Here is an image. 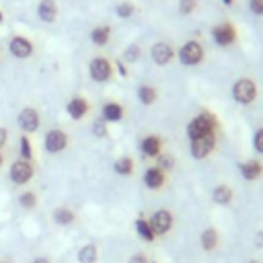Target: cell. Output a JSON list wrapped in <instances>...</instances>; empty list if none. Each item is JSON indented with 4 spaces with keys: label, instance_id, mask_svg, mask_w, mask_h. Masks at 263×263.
Wrapping results in <instances>:
<instances>
[{
    "label": "cell",
    "instance_id": "1",
    "mask_svg": "<svg viewBox=\"0 0 263 263\" xmlns=\"http://www.w3.org/2000/svg\"><path fill=\"white\" fill-rule=\"evenodd\" d=\"M187 138L189 142L195 140V138H201V136H208V134H218V121L216 117L210 113V111H201L197 113L189 123H187Z\"/></svg>",
    "mask_w": 263,
    "mask_h": 263
},
{
    "label": "cell",
    "instance_id": "2",
    "mask_svg": "<svg viewBox=\"0 0 263 263\" xmlns=\"http://www.w3.org/2000/svg\"><path fill=\"white\" fill-rule=\"evenodd\" d=\"M205 58V49H203V43L197 41V39H187L179 49H177V60L181 66H187V68H193V66H199Z\"/></svg>",
    "mask_w": 263,
    "mask_h": 263
},
{
    "label": "cell",
    "instance_id": "3",
    "mask_svg": "<svg viewBox=\"0 0 263 263\" xmlns=\"http://www.w3.org/2000/svg\"><path fill=\"white\" fill-rule=\"evenodd\" d=\"M230 95H232L234 103H238V105H242V107H249V105H253V103L257 101L259 88H257V84H255L253 78L242 76V78H238V80L232 84Z\"/></svg>",
    "mask_w": 263,
    "mask_h": 263
},
{
    "label": "cell",
    "instance_id": "4",
    "mask_svg": "<svg viewBox=\"0 0 263 263\" xmlns=\"http://www.w3.org/2000/svg\"><path fill=\"white\" fill-rule=\"evenodd\" d=\"M210 37L218 47H230V45L236 43L238 33H236V27L230 21H222V23H216L210 29Z\"/></svg>",
    "mask_w": 263,
    "mask_h": 263
},
{
    "label": "cell",
    "instance_id": "5",
    "mask_svg": "<svg viewBox=\"0 0 263 263\" xmlns=\"http://www.w3.org/2000/svg\"><path fill=\"white\" fill-rule=\"evenodd\" d=\"M88 76H90V80H95L99 84L109 82L113 78V60H109L105 55H95L88 62Z\"/></svg>",
    "mask_w": 263,
    "mask_h": 263
},
{
    "label": "cell",
    "instance_id": "6",
    "mask_svg": "<svg viewBox=\"0 0 263 263\" xmlns=\"http://www.w3.org/2000/svg\"><path fill=\"white\" fill-rule=\"evenodd\" d=\"M8 177H10V181H12L16 187H25L27 183L33 181V177H35V166H33L31 160L18 158V160H14V162L10 164Z\"/></svg>",
    "mask_w": 263,
    "mask_h": 263
},
{
    "label": "cell",
    "instance_id": "7",
    "mask_svg": "<svg viewBox=\"0 0 263 263\" xmlns=\"http://www.w3.org/2000/svg\"><path fill=\"white\" fill-rule=\"evenodd\" d=\"M68 146H70V136L60 127H51L43 138V148L47 154H60Z\"/></svg>",
    "mask_w": 263,
    "mask_h": 263
},
{
    "label": "cell",
    "instance_id": "8",
    "mask_svg": "<svg viewBox=\"0 0 263 263\" xmlns=\"http://www.w3.org/2000/svg\"><path fill=\"white\" fill-rule=\"evenodd\" d=\"M148 222H150V226H152V232H154L156 238H158V236H164V234H168V232L173 230L175 216H173L171 210L160 208V210H156V212L148 218Z\"/></svg>",
    "mask_w": 263,
    "mask_h": 263
},
{
    "label": "cell",
    "instance_id": "9",
    "mask_svg": "<svg viewBox=\"0 0 263 263\" xmlns=\"http://www.w3.org/2000/svg\"><path fill=\"white\" fill-rule=\"evenodd\" d=\"M218 144V134H208V136H201V138H195L189 142V150H191V156L195 160H203L208 158L214 148Z\"/></svg>",
    "mask_w": 263,
    "mask_h": 263
},
{
    "label": "cell",
    "instance_id": "10",
    "mask_svg": "<svg viewBox=\"0 0 263 263\" xmlns=\"http://www.w3.org/2000/svg\"><path fill=\"white\" fill-rule=\"evenodd\" d=\"M175 55H177V51H175L173 43H168V41H156L150 47V60L156 66H168L175 60Z\"/></svg>",
    "mask_w": 263,
    "mask_h": 263
},
{
    "label": "cell",
    "instance_id": "11",
    "mask_svg": "<svg viewBox=\"0 0 263 263\" xmlns=\"http://www.w3.org/2000/svg\"><path fill=\"white\" fill-rule=\"evenodd\" d=\"M39 123H41V117H39V111L35 107H23L16 115V125L21 127L23 134H33L39 129Z\"/></svg>",
    "mask_w": 263,
    "mask_h": 263
},
{
    "label": "cell",
    "instance_id": "12",
    "mask_svg": "<svg viewBox=\"0 0 263 263\" xmlns=\"http://www.w3.org/2000/svg\"><path fill=\"white\" fill-rule=\"evenodd\" d=\"M8 51H10L16 60H27V58L33 55L35 45H33V41H31L29 37H25V35H14V37H10V41H8Z\"/></svg>",
    "mask_w": 263,
    "mask_h": 263
},
{
    "label": "cell",
    "instance_id": "13",
    "mask_svg": "<svg viewBox=\"0 0 263 263\" xmlns=\"http://www.w3.org/2000/svg\"><path fill=\"white\" fill-rule=\"evenodd\" d=\"M162 146H164V140L158 136V134H148L140 140V152L144 158H156L162 154Z\"/></svg>",
    "mask_w": 263,
    "mask_h": 263
},
{
    "label": "cell",
    "instance_id": "14",
    "mask_svg": "<svg viewBox=\"0 0 263 263\" xmlns=\"http://www.w3.org/2000/svg\"><path fill=\"white\" fill-rule=\"evenodd\" d=\"M168 173H164L162 168H158L156 164H152V166H148L146 171H144V175H142V181H144V185L150 189V191H160L164 185H166V177Z\"/></svg>",
    "mask_w": 263,
    "mask_h": 263
},
{
    "label": "cell",
    "instance_id": "15",
    "mask_svg": "<svg viewBox=\"0 0 263 263\" xmlns=\"http://www.w3.org/2000/svg\"><path fill=\"white\" fill-rule=\"evenodd\" d=\"M66 113H68L74 121L84 119V117L90 113V103H88V99H86V97H82V95L72 97V99L66 103Z\"/></svg>",
    "mask_w": 263,
    "mask_h": 263
},
{
    "label": "cell",
    "instance_id": "16",
    "mask_svg": "<svg viewBox=\"0 0 263 263\" xmlns=\"http://www.w3.org/2000/svg\"><path fill=\"white\" fill-rule=\"evenodd\" d=\"M238 171H240V177L245 181L253 183V181L263 177V162L259 158H249V160L238 162Z\"/></svg>",
    "mask_w": 263,
    "mask_h": 263
},
{
    "label": "cell",
    "instance_id": "17",
    "mask_svg": "<svg viewBox=\"0 0 263 263\" xmlns=\"http://www.w3.org/2000/svg\"><path fill=\"white\" fill-rule=\"evenodd\" d=\"M125 117V107L117 101H105L101 107V119H105L107 123H117Z\"/></svg>",
    "mask_w": 263,
    "mask_h": 263
},
{
    "label": "cell",
    "instance_id": "18",
    "mask_svg": "<svg viewBox=\"0 0 263 263\" xmlns=\"http://www.w3.org/2000/svg\"><path fill=\"white\" fill-rule=\"evenodd\" d=\"M58 14H60V8H58V2L55 0H39V4H37V16H39V21H43V23H55V18H58Z\"/></svg>",
    "mask_w": 263,
    "mask_h": 263
},
{
    "label": "cell",
    "instance_id": "19",
    "mask_svg": "<svg viewBox=\"0 0 263 263\" xmlns=\"http://www.w3.org/2000/svg\"><path fill=\"white\" fill-rule=\"evenodd\" d=\"M199 245H201V249H203L205 253L216 251V249H218V245H220V232H218L214 226L203 228V230H201V234H199Z\"/></svg>",
    "mask_w": 263,
    "mask_h": 263
},
{
    "label": "cell",
    "instance_id": "20",
    "mask_svg": "<svg viewBox=\"0 0 263 263\" xmlns=\"http://www.w3.org/2000/svg\"><path fill=\"white\" fill-rule=\"evenodd\" d=\"M51 220H53V224H58V226H72L78 218H76V212L72 210V208H68V205H58L55 210H53V214H51Z\"/></svg>",
    "mask_w": 263,
    "mask_h": 263
},
{
    "label": "cell",
    "instance_id": "21",
    "mask_svg": "<svg viewBox=\"0 0 263 263\" xmlns=\"http://www.w3.org/2000/svg\"><path fill=\"white\" fill-rule=\"evenodd\" d=\"M234 199V189L228 183H220L212 189V201L216 205H228Z\"/></svg>",
    "mask_w": 263,
    "mask_h": 263
},
{
    "label": "cell",
    "instance_id": "22",
    "mask_svg": "<svg viewBox=\"0 0 263 263\" xmlns=\"http://www.w3.org/2000/svg\"><path fill=\"white\" fill-rule=\"evenodd\" d=\"M111 35H113L111 25H97V27H92V31H90V41H92V45H97V47H105V45L111 41Z\"/></svg>",
    "mask_w": 263,
    "mask_h": 263
},
{
    "label": "cell",
    "instance_id": "23",
    "mask_svg": "<svg viewBox=\"0 0 263 263\" xmlns=\"http://www.w3.org/2000/svg\"><path fill=\"white\" fill-rule=\"evenodd\" d=\"M158 97H160V92H158V88H156V86L146 84V82L138 86V101H140L144 107L154 105V103L158 101Z\"/></svg>",
    "mask_w": 263,
    "mask_h": 263
},
{
    "label": "cell",
    "instance_id": "24",
    "mask_svg": "<svg viewBox=\"0 0 263 263\" xmlns=\"http://www.w3.org/2000/svg\"><path fill=\"white\" fill-rule=\"evenodd\" d=\"M134 226H136L138 236H140L144 242H154V240H156V234L152 232V226H150V222H148L146 216H138L136 222H134Z\"/></svg>",
    "mask_w": 263,
    "mask_h": 263
},
{
    "label": "cell",
    "instance_id": "25",
    "mask_svg": "<svg viewBox=\"0 0 263 263\" xmlns=\"http://www.w3.org/2000/svg\"><path fill=\"white\" fill-rule=\"evenodd\" d=\"M113 171L119 175V177H132L134 171H136V162L132 156H119L115 162H113Z\"/></svg>",
    "mask_w": 263,
    "mask_h": 263
},
{
    "label": "cell",
    "instance_id": "26",
    "mask_svg": "<svg viewBox=\"0 0 263 263\" xmlns=\"http://www.w3.org/2000/svg\"><path fill=\"white\" fill-rule=\"evenodd\" d=\"M99 261V249L95 242H86L78 249V263H97Z\"/></svg>",
    "mask_w": 263,
    "mask_h": 263
},
{
    "label": "cell",
    "instance_id": "27",
    "mask_svg": "<svg viewBox=\"0 0 263 263\" xmlns=\"http://www.w3.org/2000/svg\"><path fill=\"white\" fill-rule=\"evenodd\" d=\"M37 203H39V197H37V193H35L33 189H25V191L18 193V205H21L23 210L31 212V210L37 208Z\"/></svg>",
    "mask_w": 263,
    "mask_h": 263
},
{
    "label": "cell",
    "instance_id": "28",
    "mask_svg": "<svg viewBox=\"0 0 263 263\" xmlns=\"http://www.w3.org/2000/svg\"><path fill=\"white\" fill-rule=\"evenodd\" d=\"M18 158L33 160V144H31L29 134H21V138H18Z\"/></svg>",
    "mask_w": 263,
    "mask_h": 263
},
{
    "label": "cell",
    "instance_id": "29",
    "mask_svg": "<svg viewBox=\"0 0 263 263\" xmlns=\"http://www.w3.org/2000/svg\"><path fill=\"white\" fill-rule=\"evenodd\" d=\"M121 58H123V62H127V64H136V62H140V58H142V49H140V45H138V43H129V45H125Z\"/></svg>",
    "mask_w": 263,
    "mask_h": 263
},
{
    "label": "cell",
    "instance_id": "30",
    "mask_svg": "<svg viewBox=\"0 0 263 263\" xmlns=\"http://www.w3.org/2000/svg\"><path fill=\"white\" fill-rule=\"evenodd\" d=\"M134 12H136V6H134V2H129V0H121V2L115 6V14H117L119 18H132Z\"/></svg>",
    "mask_w": 263,
    "mask_h": 263
},
{
    "label": "cell",
    "instance_id": "31",
    "mask_svg": "<svg viewBox=\"0 0 263 263\" xmlns=\"http://www.w3.org/2000/svg\"><path fill=\"white\" fill-rule=\"evenodd\" d=\"M90 132H92V136L95 138H107L109 136V123L105 121V119H95L92 121V125H90Z\"/></svg>",
    "mask_w": 263,
    "mask_h": 263
},
{
    "label": "cell",
    "instance_id": "32",
    "mask_svg": "<svg viewBox=\"0 0 263 263\" xmlns=\"http://www.w3.org/2000/svg\"><path fill=\"white\" fill-rule=\"evenodd\" d=\"M156 166L158 168H162L164 173H171L173 168H175V156L173 154H160V156H156Z\"/></svg>",
    "mask_w": 263,
    "mask_h": 263
},
{
    "label": "cell",
    "instance_id": "33",
    "mask_svg": "<svg viewBox=\"0 0 263 263\" xmlns=\"http://www.w3.org/2000/svg\"><path fill=\"white\" fill-rule=\"evenodd\" d=\"M197 10V0H179V14L189 16Z\"/></svg>",
    "mask_w": 263,
    "mask_h": 263
},
{
    "label": "cell",
    "instance_id": "34",
    "mask_svg": "<svg viewBox=\"0 0 263 263\" xmlns=\"http://www.w3.org/2000/svg\"><path fill=\"white\" fill-rule=\"evenodd\" d=\"M253 148L257 154L263 156V127H257L255 134H253Z\"/></svg>",
    "mask_w": 263,
    "mask_h": 263
},
{
    "label": "cell",
    "instance_id": "35",
    "mask_svg": "<svg viewBox=\"0 0 263 263\" xmlns=\"http://www.w3.org/2000/svg\"><path fill=\"white\" fill-rule=\"evenodd\" d=\"M249 8L253 14L263 16V0H249Z\"/></svg>",
    "mask_w": 263,
    "mask_h": 263
},
{
    "label": "cell",
    "instance_id": "36",
    "mask_svg": "<svg viewBox=\"0 0 263 263\" xmlns=\"http://www.w3.org/2000/svg\"><path fill=\"white\" fill-rule=\"evenodd\" d=\"M127 263H150V259L146 257V253H134V255L127 259Z\"/></svg>",
    "mask_w": 263,
    "mask_h": 263
},
{
    "label": "cell",
    "instance_id": "37",
    "mask_svg": "<svg viewBox=\"0 0 263 263\" xmlns=\"http://www.w3.org/2000/svg\"><path fill=\"white\" fill-rule=\"evenodd\" d=\"M113 66H115V68H117V72H119V74H121V76H123V78H125V76H127V68H125V66H123V62H121V60H113Z\"/></svg>",
    "mask_w": 263,
    "mask_h": 263
},
{
    "label": "cell",
    "instance_id": "38",
    "mask_svg": "<svg viewBox=\"0 0 263 263\" xmlns=\"http://www.w3.org/2000/svg\"><path fill=\"white\" fill-rule=\"evenodd\" d=\"M6 142H8V129L0 125V150L6 146Z\"/></svg>",
    "mask_w": 263,
    "mask_h": 263
},
{
    "label": "cell",
    "instance_id": "39",
    "mask_svg": "<svg viewBox=\"0 0 263 263\" xmlns=\"http://www.w3.org/2000/svg\"><path fill=\"white\" fill-rule=\"evenodd\" d=\"M253 242H255V247H257V249H263V230H257V232H255Z\"/></svg>",
    "mask_w": 263,
    "mask_h": 263
},
{
    "label": "cell",
    "instance_id": "40",
    "mask_svg": "<svg viewBox=\"0 0 263 263\" xmlns=\"http://www.w3.org/2000/svg\"><path fill=\"white\" fill-rule=\"evenodd\" d=\"M31 263H51V261H49L47 257H35V259L31 261Z\"/></svg>",
    "mask_w": 263,
    "mask_h": 263
},
{
    "label": "cell",
    "instance_id": "41",
    "mask_svg": "<svg viewBox=\"0 0 263 263\" xmlns=\"http://www.w3.org/2000/svg\"><path fill=\"white\" fill-rule=\"evenodd\" d=\"M4 162H6V156H4V152H2V150H0V168H2V166H4Z\"/></svg>",
    "mask_w": 263,
    "mask_h": 263
},
{
    "label": "cell",
    "instance_id": "42",
    "mask_svg": "<svg viewBox=\"0 0 263 263\" xmlns=\"http://www.w3.org/2000/svg\"><path fill=\"white\" fill-rule=\"evenodd\" d=\"M220 2H222L224 6H232V4H234V0H220Z\"/></svg>",
    "mask_w": 263,
    "mask_h": 263
},
{
    "label": "cell",
    "instance_id": "43",
    "mask_svg": "<svg viewBox=\"0 0 263 263\" xmlns=\"http://www.w3.org/2000/svg\"><path fill=\"white\" fill-rule=\"evenodd\" d=\"M2 21H4V12H2V8H0V25H2Z\"/></svg>",
    "mask_w": 263,
    "mask_h": 263
},
{
    "label": "cell",
    "instance_id": "44",
    "mask_svg": "<svg viewBox=\"0 0 263 263\" xmlns=\"http://www.w3.org/2000/svg\"><path fill=\"white\" fill-rule=\"evenodd\" d=\"M249 263H261L259 259H249Z\"/></svg>",
    "mask_w": 263,
    "mask_h": 263
},
{
    "label": "cell",
    "instance_id": "45",
    "mask_svg": "<svg viewBox=\"0 0 263 263\" xmlns=\"http://www.w3.org/2000/svg\"><path fill=\"white\" fill-rule=\"evenodd\" d=\"M0 263H10V261H0Z\"/></svg>",
    "mask_w": 263,
    "mask_h": 263
}]
</instances>
